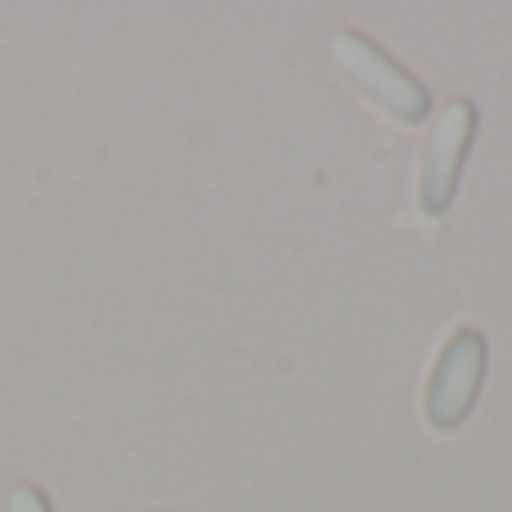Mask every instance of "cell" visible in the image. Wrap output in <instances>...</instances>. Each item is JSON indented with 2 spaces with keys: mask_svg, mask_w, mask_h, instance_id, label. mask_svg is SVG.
<instances>
[{
  "mask_svg": "<svg viewBox=\"0 0 512 512\" xmlns=\"http://www.w3.org/2000/svg\"><path fill=\"white\" fill-rule=\"evenodd\" d=\"M333 59H337V68L351 77V86L360 90V95H369L373 104L387 108V113L400 117V122L414 126V122H423L427 108H432V95L423 90V81L409 77L387 50H378V45L369 41V36L337 32Z\"/></svg>",
  "mask_w": 512,
  "mask_h": 512,
  "instance_id": "6da1fadb",
  "label": "cell"
},
{
  "mask_svg": "<svg viewBox=\"0 0 512 512\" xmlns=\"http://www.w3.org/2000/svg\"><path fill=\"white\" fill-rule=\"evenodd\" d=\"M481 378H486V337L477 328H454L427 382V423L441 432L459 427L477 400Z\"/></svg>",
  "mask_w": 512,
  "mask_h": 512,
  "instance_id": "7a4b0ae2",
  "label": "cell"
},
{
  "mask_svg": "<svg viewBox=\"0 0 512 512\" xmlns=\"http://www.w3.org/2000/svg\"><path fill=\"white\" fill-rule=\"evenodd\" d=\"M472 131H477V108L472 99H450L436 122L432 140L423 153V180H418V203L427 216H441L454 203V185H459L463 158H468Z\"/></svg>",
  "mask_w": 512,
  "mask_h": 512,
  "instance_id": "3957f363",
  "label": "cell"
},
{
  "mask_svg": "<svg viewBox=\"0 0 512 512\" xmlns=\"http://www.w3.org/2000/svg\"><path fill=\"white\" fill-rule=\"evenodd\" d=\"M5 512H54V508H50V499H45L41 486H27V481H23V486L9 490Z\"/></svg>",
  "mask_w": 512,
  "mask_h": 512,
  "instance_id": "277c9868",
  "label": "cell"
}]
</instances>
